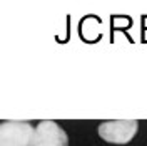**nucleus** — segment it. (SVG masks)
I'll return each instance as SVG.
<instances>
[{
	"label": "nucleus",
	"instance_id": "obj_2",
	"mask_svg": "<svg viewBox=\"0 0 147 146\" xmlns=\"http://www.w3.org/2000/svg\"><path fill=\"white\" fill-rule=\"evenodd\" d=\"M34 131L27 121H5L0 124V146H30Z\"/></svg>",
	"mask_w": 147,
	"mask_h": 146
},
{
	"label": "nucleus",
	"instance_id": "obj_1",
	"mask_svg": "<svg viewBox=\"0 0 147 146\" xmlns=\"http://www.w3.org/2000/svg\"><path fill=\"white\" fill-rule=\"evenodd\" d=\"M139 123L136 119L104 121L99 124V136L112 145H127L137 134Z\"/></svg>",
	"mask_w": 147,
	"mask_h": 146
},
{
	"label": "nucleus",
	"instance_id": "obj_3",
	"mask_svg": "<svg viewBox=\"0 0 147 146\" xmlns=\"http://www.w3.org/2000/svg\"><path fill=\"white\" fill-rule=\"evenodd\" d=\"M30 146H69V138L55 121H40L34 131Z\"/></svg>",
	"mask_w": 147,
	"mask_h": 146
}]
</instances>
